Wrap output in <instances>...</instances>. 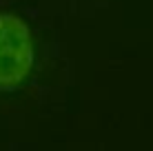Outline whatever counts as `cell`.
Wrapping results in <instances>:
<instances>
[{
    "label": "cell",
    "mask_w": 153,
    "mask_h": 151,
    "mask_svg": "<svg viewBox=\"0 0 153 151\" xmlns=\"http://www.w3.org/2000/svg\"><path fill=\"white\" fill-rule=\"evenodd\" d=\"M42 38L33 22L11 7H0V102L18 100L38 82Z\"/></svg>",
    "instance_id": "obj_1"
}]
</instances>
